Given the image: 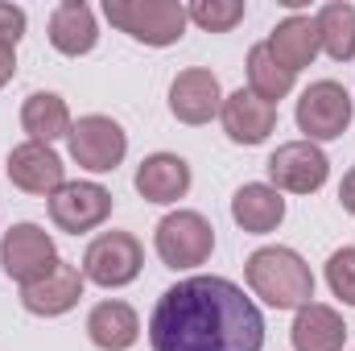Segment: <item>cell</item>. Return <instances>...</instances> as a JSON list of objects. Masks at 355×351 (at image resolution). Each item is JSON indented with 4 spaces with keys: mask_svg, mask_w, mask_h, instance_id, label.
Returning a JSON list of instances; mask_svg holds the SVG:
<instances>
[{
    "mask_svg": "<svg viewBox=\"0 0 355 351\" xmlns=\"http://www.w3.org/2000/svg\"><path fill=\"white\" fill-rule=\"evenodd\" d=\"M153 351H261L265 318L227 277H186L149 314Z\"/></svg>",
    "mask_w": 355,
    "mask_h": 351,
    "instance_id": "6da1fadb",
    "label": "cell"
},
{
    "mask_svg": "<svg viewBox=\"0 0 355 351\" xmlns=\"http://www.w3.org/2000/svg\"><path fill=\"white\" fill-rule=\"evenodd\" d=\"M244 277H248V289L272 306V310H302L310 306L314 298V273L310 264L302 261L293 248H257L248 261H244Z\"/></svg>",
    "mask_w": 355,
    "mask_h": 351,
    "instance_id": "7a4b0ae2",
    "label": "cell"
},
{
    "mask_svg": "<svg viewBox=\"0 0 355 351\" xmlns=\"http://www.w3.org/2000/svg\"><path fill=\"white\" fill-rule=\"evenodd\" d=\"M103 17L132 42H145L157 50L182 42V33L190 25L186 4H178V0H103Z\"/></svg>",
    "mask_w": 355,
    "mask_h": 351,
    "instance_id": "3957f363",
    "label": "cell"
},
{
    "mask_svg": "<svg viewBox=\"0 0 355 351\" xmlns=\"http://www.w3.org/2000/svg\"><path fill=\"white\" fill-rule=\"evenodd\" d=\"M83 277L99 289H124L141 277L145 268V248L132 232H99L83 252Z\"/></svg>",
    "mask_w": 355,
    "mask_h": 351,
    "instance_id": "277c9868",
    "label": "cell"
},
{
    "mask_svg": "<svg viewBox=\"0 0 355 351\" xmlns=\"http://www.w3.org/2000/svg\"><path fill=\"white\" fill-rule=\"evenodd\" d=\"M153 248H157V261L166 268L207 264L215 252V228L198 211H170L153 232Z\"/></svg>",
    "mask_w": 355,
    "mask_h": 351,
    "instance_id": "5b68a950",
    "label": "cell"
},
{
    "mask_svg": "<svg viewBox=\"0 0 355 351\" xmlns=\"http://www.w3.org/2000/svg\"><path fill=\"white\" fill-rule=\"evenodd\" d=\"M352 95L343 83H335V79H318V83H310V87L302 91V99H297V132H306L302 141H310V145H318V141H335V137H343L347 132V124H352Z\"/></svg>",
    "mask_w": 355,
    "mask_h": 351,
    "instance_id": "8992f818",
    "label": "cell"
},
{
    "mask_svg": "<svg viewBox=\"0 0 355 351\" xmlns=\"http://www.w3.org/2000/svg\"><path fill=\"white\" fill-rule=\"evenodd\" d=\"M58 264L54 236L37 223H12L0 240V268L4 277H12L17 285H29L37 277H46Z\"/></svg>",
    "mask_w": 355,
    "mask_h": 351,
    "instance_id": "52a82bcc",
    "label": "cell"
},
{
    "mask_svg": "<svg viewBox=\"0 0 355 351\" xmlns=\"http://www.w3.org/2000/svg\"><path fill=\"white\" fill-rule=\"evenodd\" d=\"M67 145H71V157L83 170L112 174L124 162V153H128V132L112 116H79L71 137H67Z\"/></svg>",
    "mask_w": 355,
    "mask_h": 351,
    "instance_id": "ba28073f",
    "label": "cell"
},
{
    "mask_svg": "<svg viewBox=\"0 0 355 351\" xmlns=\"http://www.w3.org/2000/svg\"><path fill=\"white\" fill-rule=\"evenodd\" d=\"M112 203H116L112 190L99 182H67L62 190L50 194V219L58 232L83 236V232H95L99 223H107Z\"/></svg>",
    "mask_w": 355,
    "mask_h": 351,
    "instance_id": "9c48e42d",
    "label": "cell"
},
{
    "mask_svg": "<svg viewBox=\"0 0 355 351\" xmlns=\"http://www.w3.org/2000/svg\"><path fill=\"white\" fill-rule=\"evenodd\" d=\"M331 178V162L318 145L310 141H289L277 145V153L268 157V186L272 190H289V194H314L322 190Z\"/></svg>",
    "mask_w": 355,
    "mask_h": 351,
    "instance_id": "30bf717a",
    "label": "cell"
},
{
    "mask_svg": "<svg viewBox=\"0 0 355 351\" xmlns=\"http://www.w3.org/2000/svg\"><path fill=\"white\" fill-rule=\"evenodd\" d=\"M83 285H87L83 268L58 257V264H54L46 277L21 285V306H25L29 314H37V318H58V314H67V310L79 306Z\"/></svg>",
    "mask_w": 355,
    "mask_h": 351,
    "instance_id": "8fae6325",
    "label": "cell"
},
{
    "mask_svg": "<svg viewBox=\"0 0 355 351\" xmlns=\"http://www.w3.org/2000/svg\"><path fill=\"white\" fill-rule=\"evenodd\" d=\"M8 182L25 194H37V198H50L54 190L67 186V166L62 157L54 153V145H37V141H25L8 153Z\"/></svg>",
    "mask_w": 355,
    "mask_h": 351,
    "instance_id": "7c38bea8",
    "label": "cell"
},
{
    "mask_svg": "<svg viewBox=\"0 0 355 351\" xmlns=\"http://www.w3.org/2000/svg\"><path fill=\"white\" fill-rule=\"evenodd\" d=\"M219 108H223V91L215 71L207 67H190L170 83V112L182 124H207L211 116H219Z\"/></svg>",
    "mask_w": 355,
    "mask_h": 351,
    "instance_id": "4fadbf2b",
    "label": "cell"
},
{
    "mask_svg": "<svg viewBox=\"0 0 355 351\" xmlns=\"http://www.w3.org/2000/svg\"><path fill=\"white\" fill-rule=\"evenodd\" d=\"M219 120H223V132L236 141V145H265L277 128V108L257 99L248 87L223 95V108H219Z\"/></svg>",
    "mask_w": 355,
    "mask_h": 351,
    "instance_id": "5bb4252c",
    "label": "cell"
},
{
    "mask_svg": "<svg viewBox=\"0 0 355 351\" xmlns=\"http://www.w3.org/2000/svg\"><path fill=\"white\" fill-rule=\"evenodd\" d=\"M132 186H137V194H141L145 203L170 207L178 198H186V190H190V162L178 157V153H149V157L137 166Z\"/></svg>",
    "mask_w": 355,
    "mask_h": 351,
    "instance_id": "9a60e30c",
    "label": "cell"
},
{
    "mask_svg": "<svg viewBox=\"0 0 355 351\" xmlns=\"http://www.w3.org/2000/svg\"><path fill=\"white\" fill-rule=\"evenodd\" d=\"M268 50H272V58H277L285 71H293V75L306 71V67H314V58L322 54V42H318V25H314V17L293 12V17L277 21L272 33H268Z\"/></svg>",
    "mask_w": 355,
    "mask_h": 351,
    "instance_id": "2e32d148",
    "label": "cell"
},
{
    "mask_svg": "<svg viewBox=\"0 0 355 351\" xmlns=\"http://www.w3.org/2000/svg\"><path fill=\"white\" fill-rule=\"evenodd\" d=\"M99 42V21L87 0H62L50 12V46L67 58H83Z\"/></svg>",
    "mask_w": 355,
    "mask_h": 351,
    "instance_id": "e0dca14e",
    "label": "cell"
},
{
    "mask_svg": "<svg viewBox=\"0 0 355 351\" xmlns=\"http://www.w3.org/2000/svg\"><path fill=\"white\" fill-rule=\"evenodd\" d=\"M289 339L293 351H343L347 343V323L335 306H322V302H310L293 314V327H289Z\"/></svg>",
    "mask_w": 355,
    "mask_h": 351,
    "instance_id": "ac0fdd59",
    "label": "cell"
},
{
    "mask_svg": "<svg viewBox=\"0 0 355 351\" xmlns=\"http://www.w3.org/2000/svg\"><path fill=\"white\" fill-rule=\"evenodd\" d=\"M232 219L248 232V236H268L281 228L285 219V198L281 190H272L268 182H244L232 194Z\"/></svg>",
    "mask_w": 355,
    "mask_h": 351,
    "instance_id": "d6986e66",
    "label": "cell"
},
{
    "mask_svg": "<svg viewBox=\"0 0 355 351\" xmlns=\"http://www.w3.org/2000/svg\"><path fill=\"white\" fill-rule=\"evenodd\" d=\"M87 339L99 351H128L141 339V318L120 298L99 302V306H91V314H87Z\"/></svg>",
    "mask_w": 355,
    "mask_h": 351,
    "instance_id": "ffe728a7",
    "label": "cell"
},
{
    "mask_svg": "<svg viewBox=\"0 0 355 351\" xmlns=\"http://www.w3.org/2000/svg\"><path fill=\"white\" fill-rule=\"evenodd\" d=\"M21 128L29 132V141L54 145V141L71 137L75 120H71V108H67L62 95H54V91H33V95H25V103H21Z\"/></svg>",
    "mask_w": 355,
    "mask_h": 351,
    "instance_id": "44dd1931",
    "label": "cell"
},
{
    "mask_svg": "<svg viewBox=\"0 0 355 351\" xmlns=\"http://www.w3.org/2000/svg\"><path fill=\"white\" fill-rule=\"evenodd\" d=\"M314 25H318L322 54H331L335 62H352L355 58V4H347V0L322 4Z\"/></svg>",
    "mask_w": 355,
    "mask_h": 351,
    "instance_id": "7402d4cb",
    "label": "cell"
},
{
    "mask_svg": "<svg viewBox=\"0 0 355 351\" xmlns=\"http://www.w3.org/2000/svg\"><path fill=\"white\" fill-rule=\"evenodd\" d=\"M248 91L257 95V99H265V103H281L289 91H293V71H285L277 58H272V50H268V42H257L252 50H248Z\"/></svg>",
    "mask_w": 355,
    "mask_h": 351,
    "instance_id": "603a6c76",
    "label": "cell"
},
{
    "mask_svg": "<svg viewBox=\"0 0 355 351\" xmlns=\"http://www.w3.org/2000/svg\"><path fill=\"white\" fill-rule=\"evenodd\" d=\"M244 12H248L244 0H194V4H186V17L207 33H232L244 21Z\"/></svg>",
    "mask_w": 355,
    "mask_h": 351,
    "instance_id": "cb8c5ba5",
    "label": "cell"
},
{
    "mask_svg": "<svg viewBox=\"0 0 355 351\" xmlns=\"http://www.w3.org/2000/svg\"><path fill=\"white\" fill-rule=\"evenodd\" d=\"M327 285H331V293L343 306H355V244H343V248L331 252V261H327Z\"/></svg>",
    "mask_w": 355,
    "mask_h": 351,
    "instance_id": "d4e9b609",
    "label": "cell"
},
{
    "mask_svg": "<svg viewBox=\"0 0 355 351\" xmlns=\"http://www.w3.org/2000/svg\"><path fill=\"white\" fill-rule=\"evenodd\" d=\"M25 25H29L25 8H21V4H4V0H0V42H4V46H17V42L25 37Z\"/></svg>",
    "mask_w": 355,
    "mask_h": 351,
    "instance_id": "484cf974",
    "label": "cell"
},
{
    "mask_svg": "<svg viewBox=\"0 0 355 351\" xmlns=\"http://www.w3.org/2000/svg\"><path fill=\"white\" fill-rule=\"evenodd\" d=\"M12 75H17V46H4L0 42V91L12 83Z\"/></svg>",
    "mask_w": 355,
    "mask_h": 351,
    "instance_id": "4316f807",
    "label": "cell"
},
{
    "mask_svg": "<svg viewBox=\"0 0 355 351\" xmlns=\"http://www.w3.org/2000/svg\"><path fill=\"white\" fill-rule=\"evenodd\" d=\"M339 203H343V211H352L355 215V170L343 174V186H339Z\"/></svg>",
    "mask_w": 355,
    "mask_h": 351,
    "instance_id": "83f0119b",
    "label": "cell"
}]
</instances>
